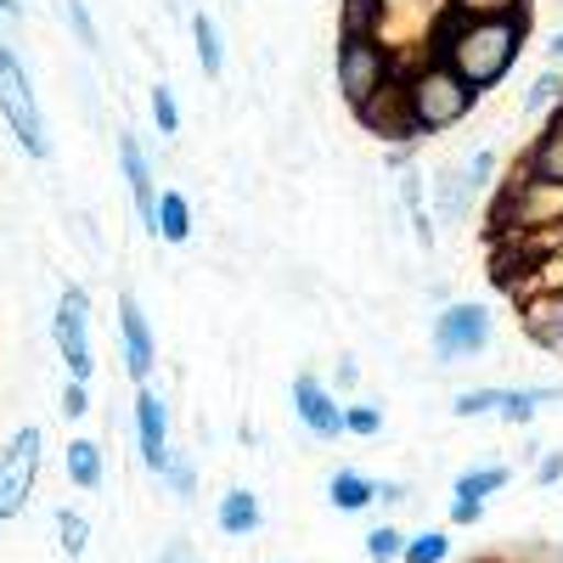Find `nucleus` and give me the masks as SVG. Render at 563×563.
<instances>
[{"instance_id":"1","label":"nucleus","mask_w":563,"mask_h":563,"mask_svg":"<svg viewBox=\"0 0 563 563\" xmlns=\"http://www.w3.org/2000/svg\"><path fill=\"white\" fill-rule=\"evenodd\" d=\"M525 29H530V12H507V18H462V12H451L434 34V52L479 97V90L501 85L507 68L519 63Z\"/></svg>"},{"instance_id":"2","label":"nucleus","mask_w":563,"mask_h":563,"mask_svg":"<svg viewBox=\"0 0 563 563\" xmlns=\"http://www.w3.org/2000/svg\"><path fill=\"white\" fill-rule=\"evenodd\" d=\"M400 90H406V113H411V130H417V135H440V130L462 124L467 108L479 102L474 90H467L440 57L417 63V68L400 79Z\"/></svg>"},{"instance_id":"3","label":"nucleus","mask_w":563,"mask_h":563,"mask_svg":"<svg viewBox=\"0 0 563 563\" xmlns=\"http://www.w3.org/2000/svg\"><path fill=\"white\" fill-rule=\"evenodd\" d=\"M0 119L12 124L18 147L29 158H52V135H45V113H40V97H34V79L23 68V57L12 45H0Z\"/></svg>"},{"instance_id":"4","label":"nucleus","mask_w":563,"mask_h":563,"mask_svg":"<svg viewBox=\"0 0 563 563\" xmlns=\"http://www.w3.org/2000/svg\"><path fill=\"white\" fill-rule=\"evenodd\" d=\"M496 220L507 231H525V238H536V231H563V186L530 180L519 169V175H512V186L501 192V203H496Z\"/></svg>"},{"instance_id":"5","label":"nucleus","mask_w":563,"mask_h":563,"mask_svg":"<svg viewBox=\"0 0 563 563\" xmlns=\"http://www.w3.org/2000/svg\"><path fill=\"white\" fill-rule=\"evenodd\" d=\"M52 339H57V355L68 366V384H90L97 372V350H90V294L79 282L57 294V316H52Z\"/></svg>"},{"instance_id":"6","label":"nucleus","mask_w":563,"mask_h":563,"mask_svg":"<svg viewBox=\"0 0 563 563\" xmlns=\"http://www.w3.org/2000/svg\"><path fill=\"white\" fill-rule=\"evenodd\" d=\"M496 339V316L474 299H456L434 316V361L451 366V361H467V355H485Z\"/></svg>"},{"instance_id":"7","label":"nucleus","mask_w":563,"mask_h":563,"mask_svg":"<svg viewBox=\"0 0 563 563\" xmlns=\"http://www.w3.org/2000/svg\"><path fill=\"white\" fill-rule=\"evenodd\" d=\"M40 451H45L40 422H23V429L0 445V525L18 519V512L29 507V490L40 479Z\"/></svg>"},{"instance_id":"8","label":"nucleus","mask_w":563,"mask_h":563,"mask_svg":"<svg viewBox=\"0 0 563 563\" xmlns=\"http://www.w3.org/2000/svg\"><path fill=\"white\" fill-rule=\"evenodd\" d=\"M395 79V63L378 40H339V90L350 108H366Z\"/></svg>"},{"instance_id":"9","label":"nucleus","mask_w":563,"mask_h":563,"mask_svg":"<svg viewBox=\"0 0 563 563\" xmlns=\"http://www.w3.org/2000/svg\"><path fill=\"white\" fill-rule=\"evenodd\" d=\"M119 344H124V372L147 389L153 366H158V339H153V321L135 294H119Z\"/></svg>"},{"instance_id":"10","label":"nucleus","mask_w":563,"mask_h":563,"mask_svg":"<svg viewBox=\"0 0 563 563\" xmlns=\"http://www.w3.org/2000/svg\"><path fill=\"white\" fill-rule=\"evenodd\" d=\"M294 411H299V422L316 440H339L344 434V406L333 400V389H327L316 372H299L294 378Z\"/></svg>"},{"instance_id":"11","label":"nucleus","mask_w":563,"mask_h":563,"mask_svg":"<svg viewBox=\"0 0 563 563\" xmlns=\"http://www.w3.org/2000/svg\"><path fill=\"white\" fill-rule=\"evenodd\" d=\"M135 440H141V462L158 474L164 456H169V400L158 389H141L135 395Z\"/></svg>"},{"instance_id":"12","label":"nucleus","mask_w":563,"mask_h":563,"mask_svg":"<svg viewBox=\"0 0 563 563\" xmlns=\"http://www.w3.org/2000/svg\"><path fill=\"white\" fill-rule=\"evenodd\" d=\"M512 474L501 462H490V467H467V474L456 479V490H451V525H479V512H485V501L507 485Z\"/></svg>"},{"instance_id":"13","label":"nucleus","mask_w":563,"mask_h":563,"mask_svg":"<svg viewBox=\"0 0 563 563\" xmlns=\"http://www.w3.org/2000/svg\"><path fill=\"white\" fill-rule=\"evenodd\" d=\"M119 169H124V186H130V203H135V220L153 231V209H158V186H153V164L141 153V141L130 130H119Z\"/></svg>"},{"instance_id":"14","label":"nucleus","mask_w":563,"mask_h":563,"mask_svg":"<svg viewBox=\"0 0 563 563\" xmlns=\"http://www.w3.org/2000/svg\"><path fill=\"white\" fill-rule=\"evenodd\" d=\"M355 119H361L372 135H384V141H411V135H417V130H411V113H406V90H400L395 79H389L366 108H355Z\"/></svg>"},{"instance_id":"15","label":"nucleus","mask_w":563,"mask_h":563,"mask_svg":"<svg viewBox=\"0 0 563 563\" xmlns=\"http://www.w3.org/2000/svg\"><path fill=\"white\" fill-rule=\"evenodd\" d=\"M519 305H525V316H519L525 333L563 361V294H519Z\"/></svg>"},{"instance_id":"16","label":"nucleus","mask_w":563,"mask_h":563,"mask_svg":"<svg viewBox=\"0 0 563 563\" xmlns=\"http://www.w3.org/2000/svg\"><path fill=\"white\" fill-rule=\"evenodd\" d=\"M214 525H220V536H254L265 525V501L249 485H231L214 507Z\"/></svg>"},{"instance_id":"17","label":"nucleus","mask_w":563,"mask_h":563,"mask_svg":"<svg viewBox=\"0 0 563 563\" xmlns=\"http://www.w3.org/2000/svg\"><path fill=\"white\" fill-rule=\"evenodd\" d=\"M530 180H547V186H563V108L552 113V124L541 130V141L530 147V158L519 164Z\"/></svg>"},{"instance_id":"18","label":"nucleus","mask_w":563,"mask_h":563,"mask_svg":"<svg viewBox=\"0 0 563 563\" xmlns=\"http://www.w3.org/2000/svg\"><path fill=\"white\" fill-rule=\"evenodd\" d=\"M153 238H164V243H186V238H192V203H186V192H175V186H164V192H158Z\"/></svg>"},{"instance_id":"19","label":"nucleus","mask_w":563,"mask_h":563,"mask_svg":"<svg viewBox=\"0 0 563 563\" xmlns=\"http://www.w3.org/2000/svg\"><path fill=\"white\" fill-rule=\"evenodd\" d=\"M327 501H333L339 512H366L372 501H378V479L355 474V467H339V474L327 479Z\"/></svg>"},{"instance_id":"20","label":"nucleus","mask_w":563,"mask_h":563,"mask_svg":"<svg viewBox=\"0 0 563 563\" xmlns=\"http://www.w3.org/2000/svg\"><path fill=\"white\" fill-rule=\"evenodd\" d=\"M384 18H389V0H344L339 40H378Z\"/></svg>"},{"instance_id":"21","label":"nucleus","mask_w":563,"mask_h":563,"mask_svg":"<svg viewBox=\"0 0 563 563\" xmlns=\"http://www.w3.org/2000/svg\"><path fill=\"white\" fill-rule=\"evenodd\" d=\"M63 462H68V479L79 485V490H102V445L97 440H68V451H63Z\"/></svg>"},{"instance_id":"22","label":"nucleus","mask_w":563,"mask_h":563,"mask_svg":"<svg viewBox=\"0 0 563 563\" xmlns=\"http://www.w3.org/2000/svg\"><path fill=\"white\" fill-rule=\"evenodd\" d=\"M192 45H198V68L209 79L225 74V40H220V23L209 12H192Z\"/></svg>"},{"instance_id":"23","label":"nucleus","mask_w":563,"mask_h":563,"mask_svg":"<svg viewBox=\"0 0 563 563\" xmlns=\"http://www.w3.org/2000/svg\"><path fill=\"white\" fill-rule=\"evenodd\" d=\"M158 474H164V485H169L180 501H192V496H198V462L186 456V451H175V445H169V456H164Z\"/></svg>"},{"instance_id":"24","label":"nucleus","mask_w":563,"mask_h":563,"mask_svg":"<svg viewBox=\"0 0 563 563\" xmlns=\"http://www.w3.org/2000/svg\"><path fill=\"white\" fill-rule=\"evenodd\" d=\"M445 558H451L445 530H417V536H406V552H400V563H445Z\"/></svg>"},{"instance_id":"25","label":"nucleus","mask_w":563,"mask_h":563,"mask_svg":"<svg viewBox=\"0 0 563 563\" xmlns=\"http://www.w3.org/2000/svg\"><path fill=\"white\" fill-rule=\"evenodd\" d=\"M57 547L68 558H85V547H90V519H85V512H74V507L57 512Z\"/></svg>"},{"instance_id":"26","label":"nucleus","mask_w":563,"mask_h":563,"mask_svg":"<svg viewBox=\"0 0 563 563\" xmlns=\"http://www.w3.org/2000/svg\"><path fill=\"white\" fill-rule=\"evenodd\" d=\"M547 108H563V74L547 68L530 90H525V113H547Z\"/></svg>"},{"instance_id":"27","label":"nucleus","mask_w":563,"mask_h":563,"mask_svg":"<svg viewBox=\"0 0 563 563\" xmlns=\"http://www.w3.org/2000/svg\"><path fill=\"white\" fill-rule=\"evenodd\" d=\"M406 552V530H395V525H378L366 536V563H395Z\"/></svg>"},{"instance_id":"28","label":"nucleus","mask_w":563,"mask_h":563,"mask_svg":"<svg viewBox=\"0 0 563 563\" xmlns=\"http://www.w3.org/2000/svg\"><path fill=\"white\" fill-rule=\"evenodd\" d=\"M153 124H158V135H180V102H175V90L169 85H153Z\"/></svg>"},{"instance_id":"29","label":"nucleus","mask_w":563,"mask_h":563,"mask_svg":"<svg viewBox=\"0 0 563 563\" xmlns=\"http://www.w3.org/2000/svg\"><path fill=\"white\" fill-rule=\"evenodd\" d=\"M68 29L79 34V45H85V52H102V34H97V18H90V7H85V0H68Z\"/></svg>"},{"instance_id":"30","label":"nucleus","mask_w":563,"mask_h":563,"mask_svg":"<svg viewBox=\"0 0 563 563\" xmlns=\"http://www.w3.org/2000/svg\"><path fill=\"white\" fill-rule=\"evenodd\" d=\"M378 429H384V411H378V406H344V434L372 440Z\"/></svg>"},{"instance_id":"31","label":"nucleus","mask_w":563,"mask_h":563,"mask_svg":"<svg viewBox=\"0 0 563 563\" xmlns=\"http://www.w3.org/2000/svg\"><path fill=\"white\" fill-rule=\"evenodd\" d=\"M451 12L462 18H507V12H525L519 0H451Z\"/></svg>"},{"instance_id":"32","label":"nucleus","mask_w":563,"mask_h":563,"mask_svg":"<svg viewBox=\"0 0 563 563\" xmlns=\"http://www.w3.org/2000/svg\"><path fill=\"white\" fill-rule=\"evenodd\" d=\"M490 175H496V153H490V147H479V153H474V158H467V164H462V169H456V180H462V186H467V192H474V186H485V180H490Z\"/></svg>"},{"instance_id":"33","label":"nucleus","mask_w":563,"mask_h":563,"mask_svg":"<svg viewBox=\"0 0 563 563\" xmlns=\"http://www.w3.org/2000/svg\"><path fill=\"white\" fill-rule=\"evenodd\" d=\"M496 395H501V389H462V395L451 400V411H456V417H485V411H496Z\"/></svg>"},{"instance_id":"34","label":"nucleus","mask_w":563,"mask_h":563,"mask_svg":"<svg viewBox=\"0 0 563 563\" xmlns=\"http://www.w3.org/2000/svg\"><path fill=\"white\" fill-rule=\"evenodd\" d=\"M90 411V389L85 384H68L63 389V417H85Z\"/></svg>"},{"instance_id":"35","label":"nucleus","mask_w":563,"mask_h":563,"mask_svg":"<svg viewBox=\"0 0 563 563\" xmlns=\"http://www.w3.org/2000/svg\"><path fill=\"white\" fill-rule=\"evenodd\" d=\"M536 479H541V485H558V479H563V451L541 456V467H536Z\"/></svg>"},{"instance_id":"36","label":"nucleus","mask_w":563,"mask_h":563,"mask_svg":"<svg viewBox=\"0 0 563 563\" xmlns=\"http://www.w3.org/2000/svg\"><path fill=\"white\" fill-rule=\"evenodd\" d=\"M355 378H361L355 361H339V366H333V384H339V389H355Z\"/></svg>"},{"instance_id":"37","label":"nucleus","mask_w":563,"mask_h":563,"mask_svg":"<svg viewBox=\"0 0 563 563\" xmlns=\"http://www.w3.org/2000/svg\"><path fill=\"white\" fill-rule=\"evenodd\" d=\"M158 563H198V552L186 547V541H175V547H164V558Z\"/></svg>"},{"instance_id":"38","label":"nucleus","mask_w":563,"mask_h":563,"mask_svg":"<svg viewBox=\"0 0 563 563\" xmlns=\"http://www.w3.org/2000/svg\"><path fill=\"white\" fill-rule=\"evenodd\" d=\"M406 496H411V490H406L400 479H384V485H378V501H406Z\"/></svg>"},{"instance_id":"39","label":"nucleus","mask_w":563,"mask_h":563,"mask_svg":"<svg viewBox=\"0 0 563 563\" xmlns=\"http://www.w3.org/2000/svg\"><path fill=\"white\" fill-rule=\"evenodd\" d=\"M525 563H563V547H536Z\"/></svg>"},{"instance_id":"40","label":"nucleus","mask_w":563,"mask_h":563,"mask_svg":"<svg viewBox=\"0 0 563 563\" xmlns=\"http://www.w3.org/2000/svg\"><path fill=\"white\" fill-rule=\"evenodd\" d=\"M547 52H552V63H563V29L552 34V45H547Z\"/></svg>"},{"instance_id":"41","label":"nucleus","mask_w":563,"mask_h":563,"mask_svg":"<svg viewBox=\"0 0 563 563\" xmlns=\"http://www.w3.org/2000/svg\"><path fill=\"white\" fill-rule=\"evenodd\" d=\"M0 12H7V18H23V0H0Z\"/></svg>"},{"instance_id":"42","label":"nucleus","mask_w":563,"mask_h":563,"mask_svg":"<svg viewBox=\"0 0 563 563\" xmlns=\"http://www.w3.org/2000/svg\"><path fill=\"white\" fill-rule=\"evenodd\" d=\"M479 563H512V558H479Z\"/></svg>"}]
</instances>
